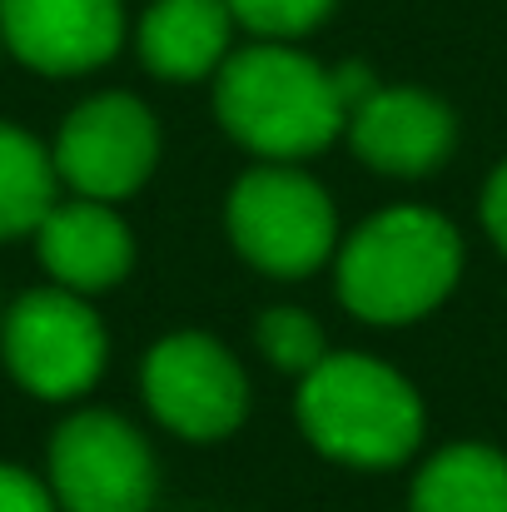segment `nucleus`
<instances>
[{
  "instance_id": "nucleus-5",
  "label": "nucleus",
  "mask_w": 507,
  "mask_h": 512,
  "mask_svg": "<svg viewBox=\"0 0 507 512\" xmlns=\"http://www.w3.org/2000/svg\"><path fill=\"white\" fill-rule=\"evenodd\" d=\"M0 348L35 398H80L105 368V324L75 289H35L0 319Z\"/></svg>"
},
{
  "instance_id": "nucleus-16",
  "label": "nucleus",
  "mask_w": 507,
  "mask_h": 512,
  "mask_svg": "<svg viewBox=\"0 0 507 512\" xmlns=\"http://www.w3.org/2000/svg\"><path fill=\"white\" fill-rule=\"evenodd\" d=\"M229 10L239 25H249L264 40H294L314 30L334 10V0H229Z\"/></svg>"
},
{
  "instance_id": "nucleus-11",
  "label": "nucleus",
  "mask_w": 507,
  "mask_h": 512,
  "mask_svg": "<svg viewBox=\"0 0 507 512\" xmlns=\"http://www.w3.org/2000/svg\"><path fill=\"white\" fill-rule=\"evenodd\" d=\"M35 244L55 284L75 294H100L120 284L135 264V239L125 219L105 199H85V194L70 204H50V214L35 229Z\"/></svg>"
},
{
  "instance_id": "nucleus-7",
  "label": "nucleus",
  "mask_w": 507,
  "mask_h": 512,
  "mask_svg": "<svg viewBox=\"0 0 507 512\" xmlns=\"http://www.w3.org/2000/svg\"><path fill=\"white\" fill-rule=\"evenodd\" d=\"M145 403L169 433L214 443L249 413V378L239 358L209 334H169L145 358Z\"/></svg>"
},
{
  "instance_id": "nucleus-10",
  "label": "nucleus",
  "mask_w": 507,
  "mask_h": 512,
  "mask_svg": "<svg viewBox=\"0 0 507 512\" xmlns=\"http://www.w3.org/2000/svg\"><path fill=\"white\" fill-rule=\"evenodd\" d=\"M348 140L363 165L398 179L438 170L453 155L458 125L453 110L438 95L423 90H373L353 115H348Z\"/></svg>"
},
{
  "instance_id": "nucleus-14",
  "label": "nucleus",
  "mask_w": 507,
  "mask_h": 512,
  "mask_svg": "<svg viewBox=\"0 0 507 512\" xmlns=\"http://www.w3.org/2000/svg\"><path fill=\"white\" fill-rule=\"evenodd\" d=\"M55 184V155L35 135L0 120V239L35 234L55 204Z\"/></svg>"
},
{
  "instance_id": "nucleus-15",
  "label": "nucleus",
  "mask_w": 507,
  "mask_h": 512,
  "mask_svg": "<svg viewBox=\"0 0 507 512\" xmlns=\"http://www.w3.org/2000/svg\"><path fill=\"white\" fill-rule=\"evenodd\" d=\"M254 339L264 348V358L274 363V368H284V373H314L329 353H324V329L309 319V314H299V309H269L264 319H259V329H254Z\"/></svg>"
},
{
  "instance_id": "nucleus-8",
  "label": "nucleus",
  "mask_w": 507,
  "mask_h": 512,
  "mask_svg": "<svg viewBox=\"0 0 507 512\" xmlns=\"http://www.w3.org/2000/svg\"><path fill=\"white\" fill-rule=\"evenodd\" d=\"M55 174L85 199H125L135 194L160 160V125L135 95H95L60 125Z\"/></svg>"
},
{
  "instance_id": "nucleus-18",
  "label": "nucleus",
  "mask_w": 507,
  "mask_h": 512,
  "mask_svg": "<svg viewBox=\"0 0 507 512\" xmlns=\"http://www.w3.org/2000/svg\"><path fill=\"white\" fill-rule=\"evenodd\" d=\"M483 224H488L493 244L507 254V165H498L488 189H483Z\"/></svg>"
},
{
  "instance_id": "nucleus-2",
  "label": "nucleus",
  "mask_w": 507,
  "mask_h": 512,
  "mask_svg": "<svg viewBox=\"0 0 507 512\" xmlns=\"http://www.w3.org/2000/svg\"><path fill=\"white\" fill-rule=\"evenodd\" d=\"M458 269V229L438 209L398 204L363 219L338 249V299L363 324H413L453 294Z\"/></svg>"
},
{
  "instance_id": "nucleus-3",
  "label": "nucleus",
  "mask_w": 507,
  "mask_h": 512,
  "mask_svg": "<svg viewBox=\"0 0 507 512\" xmlns=\"http://www.w3.org/2000/svg\"><path fill=\"white\" fill-rule=\"evenodd\" d=\"M304 438L348 468H393L423 443V403L413 383L363 353H329L299 388Z\"/></svg>"
},
{
  "instance_id": "nucleus-6",
  "label": "nucleus",
  "mask_w": 507,
  "mask_h": 512,
  "mask_svg": "<svg viewBox=\"0 0 507 512\" xmlns=\"http://www.w3.org/2000/svg\"><path fill=\"white\" fill-rule=\"evenodd\" d=\"M155 453L120 413H75L50 438V493L65 512H150Z\"/></svg>"
},
{
  "instance_id": "nucleus-13",
  "label": "nucleus",
  "mask_w": 507,
  "mask_h": 512,
  "mask_svg": "<svg viewBox=\"0 0 507 512\" xmlns=\"http://www.w3.org/2000/svg\"><path fill=\"white\" fill-rule=\"evenodd\" d=\"M408 512H507V458L483 443H453L413 478Z\"/></svg>"
},
{
  "instance_id": "nucleus-12",
  "label": "nucleus",
  "mask_w": 507,
  "mask_h": 512,
  "mask_svg": "<svg viewBox=\"0 0 507 512\" xmlns=\"http://www.w3.org/2000/svg\"><path fill=\"white\" fill-rule=\"evenodd\" d=\"M229 0H155L140 20V60L160 80H199L229 60Z\"/></svg>"
},
{
  "instance_id": "nucleus-9",
  "label": "nucleus",
  "mask_w": 507,
  "mask_h": 512,
  "mask_svg": "<svg viewBox=\"0 0 507 512\" xmlns=\"http://www.w3.org/2000/svg\"><path fill=\"white\" fill-rule=\"evenodd\" d=\"M0 40L40 75H85L125 40L120 0H0Z\"/></svg>"
},
{
  "instance_id": "nucleus-1",
  "label": "nucleus",
  "mask_w": 507,
  "mask_h": 512,
  "mask_svg": "<svg viewBox=\"0 0 507 512\" xmlns=\"http://www.w3.org/2000/svg\"><path fill=\"white\" fill-rule=\"evenodd\" d=\"M214 115L244 150L289 165L334 145L348 125V100L334 70L279 40H259L214 70Z\"/></svg>"
},
{
  "instance_id": "nucleus-4",
  "label": "nucleus",
  "mask_w": 507,
  "mask_h": 512,
  "mask_svg": "<svg viewBox=\"0 0 507 512\" xmlns=\"http://www.w3.org/2000/svg\"><path fill=\"white\" fill-rule=\"evenodd\" d=\"M229 239L254 269L274 279H304L334 254L338 219L319 179L269 160L234 184Z\"/></svg>"
},
{
  "instance_id": "nucleus-17",
  "label": "nucleus",
  "mask_w": 507,
  "mask_h": 512,
  "mask_svg": "<svg viewBox=\"0 0 507 512\" xmlns=\"http://www.w3.org/2000/svg\"><path fill=\"white\" fill-rule=\"evenodd\" d=\"M0 512H55V493L25 468L0 463Z\"/></svg>"
}]
</instances>
